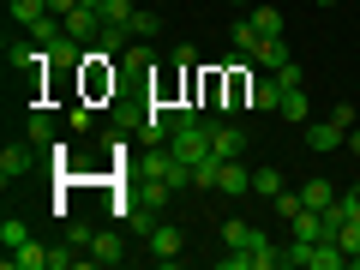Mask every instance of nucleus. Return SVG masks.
<instances>
[{"label":"nucleus","mask_w":360,"mask_h":270,"mask_svg":"<svg viewBox=\"0 0 360 270\" xmlns=\"http://www.w3.org/2000/svg\"><path fill=\"white\" fill-rule=\"evenodd\" d=\"M246 108H264V115H276V108H283V78H264V84H246Z\"/></svg>","instance_id":"9"},{"label":"nucleus","mask_w":360,"mask_h":270,"mask_svg":"<svg viewBox=\"0 0 360 270\" xmlns=\"http://www.w3.org/2000/svg\"><path fill=\"white\" fill-rule=\"evenodd\" d=\"M300 132H307V150H319V156L342 150V139H348V132L336 127V120H307V127H300Z\"/></svg>","instance_id":"7"},{"label":"nucleus","mask_w":360,"mask_h":270,"mask_svg":"<svg viewBox=\"0 0 360 270\" xmlns=\"http://www.w3.org/2000/svg\"><path fill=\"white\" fill-rule=\"evenodd\" d=\"M144 240H150V258H156V264H180V258H186V234H180L174 222H156Z\"/></svg>","instance_id":"3"},{"label":"nucleus","mask_w":360,"mask_h":270,"mask_svg":"<svg viewBox=\"0 0 360 270\" xmlns=\"http://www.w3.org/2000/svg\"><path fill=\"white\" fill-rule=\"evenodd\" d=\"M252 60H258V66H270V72H283L295 54H288V42H283V37H264V42L252 49Z\"/></svg>","instance_id":"13"},{"label":"nucleus","mask_w":360,"mask_h":270,"mask_svg":"<svg viewBox=\"0 0 360 270\" xmlns=\"http://www.w3.org/2000/svg\"><path fill=\"white\" fill-rule=\"evenodd\" d=\"M25 139L37 144V150H49V144H54V115H49V108H30V120H25Z\"/></svg>","instance_id":"14"},{"label":"nucleus","mask_w":360,"mask_h":270,"mask_svg":"<svg viewBox=\"0 0 360 270\" xmlns=\"http://www.w3.org/2000/svg\"><path fill=\"white\" fill-rule=\"evenodd\" d=\"M120 258H127V252H120V234H115V229H103V234H90V240H84V264L115 270Z\"/></svg>","instance_id":"6"},{"label":"nucleus","mask_w":360,"mask_h":270,"mask_svg":"<svg viewBox=\"0 0 360 270\" xmlns=\"http://www.w3.org/2000/svg\"><path fill=\"white\" fill-rule=\"evenodd\" d=\"M283 193V168H252V198H276Z\"/></svg>","instance_id":"16"},{"label":"nucleus","mask_w":360,"mask_h":270,"mask_svg":"<svg viewBox=\"0 0 360 270\" xmlns=\"http://www.w3.org/2000/svg\"><path fill=\"white\" fill-rule=\"evenodd\" d=\"M210 150H217L222 162H234V156H246V132L234 127L229 115H222V120H210Z\"/></svg>","instance_id":"4"},{"label":"nucleus","mask_w":360,"mask_h":270,"mask_svg":"<svg viewBox=\"0 0 360 270\" xmlns=\"http://www.w3.org/2000/svg\"><path fill=\"white\" fill-rule=\"evenodd\" d=\"M258 42H264V37H258V30H252V18H246V25H234V49H240V54H252Z\"/></svg>","instance_id":"24"},{"label":"nucleus","mask_w":360,"mask_h":270,"mask_svg":"<svg viewBox=\"0 0 360 270\" xmlns=\"http://www.w3.org/2000/svg\"><path fill=\"white\" fill-rule=\"evenodd\" d=\"M217 193H222V198H246V193H252V168H246L240 156H234V162H222V174H217Z\"/></svg>","instance_id":"8"},{"label":"nucleus","mask_w":360,"mask_h":270,"mask_svg":"<svg viewBox=\"0 0 360 270\" xmlns=\"http://www.w3.org/2000/svg\"><path fill=\"white\" fill-rule=\"evenodd\" d=\"M270 6H276V0H270Z\"/></svg>","instance_id":"31"},{"label":"nucleus","mask_w":360,"mask_h":270,"mask_svg":"<svg viewBox=\"0 0 360 270\" xmlns=\"http://www.w3.org/2000/svg\"><path fill=\"white\" fill-rule=\"evenodd\" d=\"M319 6H336V0H319Z\"/></svg>","instance_id":"29"},{"label":"nucleus","mask_w":360,"mask_h":270,"mask_svg":"<svg viewBox=\"0 0 360 270\" xmlns=\"http://www.w3.org/2000/svg\"><path fill=\"white\" fill-rule=\"evenodd\" d=\"M229 6H252V0H229Z\"/></svg>","instance_id":"28"},{"label":"nucleus","mask_w":360,"mask_h":270,"mask_svg":"<svg viewBox=\"0 0 360 270\" xmlns=\"http://www.w3.org/2000/svg\"><path fill=\"white\" fill-rule=\"evenodd\" d=\"M342 144H348V156H360V127H348V139H342Z\"/></svg>","instance_id":"27"},{"label":"nucleus","mask_w":360,"mask_h":270,"mask_svg":"<svg viewBox=\"0 0 360 270\" xmlns=\"http://www.w3.org/2000/svg\"><path fill=\"white\" fill-rule=\"evenodd\" d=\"M217 174H222V156H205V162L193 168V186L198 193H217Z\"/></svg>","instance_id":"17"},{"label":"nucleus","mask_w":360,"mask_h":270,"mask_svg":"<svg viewBox=\"0 0 360 270\" xmlns=\"http://www.w3.org/2000/svg\"><path fill=\"white\" fill-rule=\"evenodd\" d=\"M336 246L348 252V264H354V252H360V217H348L342 229H336Z\"/></svg>","instance_id":"22"},{"label":"nucleus","mask_w":360,"mask_h":270,"mask_svg":"<svg viewBox=\"0 0 360 270\" xmlns=\"http://www.w3.org/2000/svg\"><path fill=\"white\" fill-rule=\"evenodd\" d=\"M127 30H132V42H150L156 30H162V13H132V25H127Z\"/></svg>","instance_id":"18"},{"label":"nucleus","mask_w":360,"mask_h":270,"mask_svg":"<svg viewBox=\"0 0 360 270\" xmlns=\"http://www.w3.org/2000/svg\"><path fill=\"white\" fill-rule=\"evenodd\" d=\"M354 264H360V252H354Z\"/></svg>","instance_id":"30"},{"label":"nucleus","mask_w":360,"mask_h":270,"mask_svg":"<svg viewBox=\"0 0 360 270\" xmlns=\"http://www.w3.org/2000/svg\"><path fill=\"white\" fill-rule=\"evenodd\" d=\"M25 240H30L25 217H6V222H0V246H6V252H13V246H25Z\"/></svg>","instance_id":"21"},{"label":"nucleus","mask_w":360,"mask_h":270,"mask_svg":"<svg viewBox=\"0 0 360 270\" xmlns=\"http://www.w3.org/2000/svg\"><path fill=\"white\" fill-rule=\"evenodd\" d=\"M132 13H139L132 0H103V25H132Z\"/></svg>","instance_id":"23"},{"label":"nucleus","mask_w":360,"mask_h":270,"mask_svg":"<svg viewBox=\"0 0 360 270\" xmlns=\"http://www.w3.org/2000/svg\"><path fill=\"white\" fill-rule=\"evenodd\" d=\"M72 264H84V252H78L72 240H60V246H49V270H72Z\"/></svg>","instance_id":"19"},{"label":"nucleus","mask_w":360,"mask_h":270,"mask_svg":"<svg viewBox=\"0 0 360 270\" xmlns=\"http://www.w3.org/2000/svg\"><path fill=\"white\" fill-rule=\"evenodd\" d=\"M283 120H295V127H307L312 120V103H307V84H288L283 90V108H276Z\"/></svg>","instance_id":"11"},{"label":"nucleus","mask_w":360,"mask_h":270,"mask_svg":"<svg viewBox=\"0 0 360 270\" xmlns=\"http://www.w3.org/2000/svg\"><path fill=\"white\" fill-rule=\"evenodd\" d=\"M168 198H174V186H162L156 174H144L139 186L127 193V205H120V210L132 217V229H139V234H150L156 222H162V205H168Z\"/></svg>","instance_id":"1"},{"label":"nucleus","mask_w":360,"mask_h":270,"mask_svg":"<svg viewBox=\"0 0 360 270\" xmlns=\"http://www.w3.org/2000/svg\"><path fill=\"white\" fill-rule=\"evenodd\" d=\"M6 270H49V246H37V240L13 246V252H6Z\"/></svg>","instance_id":"12"},{"label":"nucleus","mask_w":360,"mask_h":270,"mask_svg":"<svg viewBox=\"0 0 360 270\" xmlns=\"http://www.w3.org/2000/svg\"><path fill=\"white\" fill-rule=\"evenodd\" d=\"M174 66H180V72H193V66H198V49H186V42H180V49H174Z\"/></svg>","instance_id":"25"},{"label":"nucleus","mask_w":360,"mask_h":270,"mask_svg":"<svg viewBox=\"0 0 360 270\" xmlns=\"http://www.w3.org/2000/svg\"><path fill=\"white\" fill-rule=\"evenodd\" d=\"M144 174H156L162 186H174V193H186V186H193V162H180L168 144H156V156L144 162Z\"/></svg>","instance_id":"2"},{"label":"nucleus","mask_w":360,"mask_h":270,"mask_svg":"<svg viewBox=\"0 0 360 270\" xmlns=\"http://www.w3.org/2000/svg\"><path fill=\"white\" fill-rule=\"evenodd\" d=\"M252 30H258V37H283V13H276L270 0H258V6H252Z\"/></svg>","instance_id":"15"},{"label":"nucleus","mask_w":360,"mask_h":270,"mask_svg":"<svg viewBox=\"0 0 360 270\" xmlns=\"http://www.w3.org/2000/svg\"><path fill=\"white\" fill-rule=\"evenodd\" d=\"M30 156H37V144H30V139L6 144V150H0V186H13V180H25V174H30Z\"/></svg>","instance_id":"5"},{"label":"nucleus","mask_w":360,"mask_h":270,"mask_svg":"<svg viewBox=\"0 0 360 270\" xmlns=\"http://www.w3.org/2000/svg\"><path fill=\"white\" fill-rule=\"evenodd\" d=\"M6 13H13L18 25H37V18H49V0H13Z\"/></svg>","instance_id":"20"},{"label":"nucleus","mask_w":360,"mask_h":270,"mask_svg":"<svg viewBox=\"0 0 360 270\" xmlns=\"http://www.w3.org/2000/svg\"><path fill=\"white\" fill-rule=\"evenodd\" d=\"M300 205H307V210H330V205H336V186H330L324 174L300 180Z\"/></svg>","instance_id":"10"},{"label":"nucleus","mask_w":360,"mask_h":270,"mask_svg":"<svg viewBox=\"0 0 360 270\" xmlns=\"http://www.w3.org/2000/svg\"><path fill=\"white\" fill-rule=\"evenodd\" d=\"M72 6H78V0H49V13H54V18H66Z\"/></svg>","instance_id":"26"}]
</instances>
